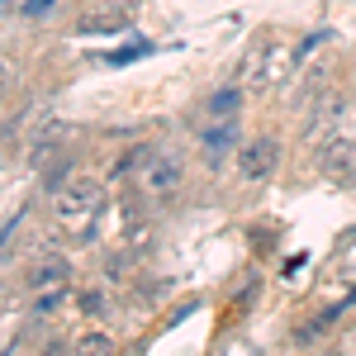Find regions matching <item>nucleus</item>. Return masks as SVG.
<instances>
[{"label":"nucleus","mask_w":356,"mask_h":356,"mask_svg":"<svg viewBox=\"0 0 356 356\" xmlns=\"http://www.w3.org/2000/svg\"><path fill=\"white\" fill-rule=\"evenodd\" d=\"M100 204H105V186L95 176H76L53 195V214L67 233L76 238H95V219H100Z\"/></svg>","instance_id":"nucleus-1"},{"label":"nucleus","mask_w":356,"mask_h":356,"mask_svg":"<svg viewBox=\"0 0 356 356\" xmlns=\"http://www.w3.org/2000/svg\"><path fill=\"white\" fill-rule=\"evenodd\" d=\"M181 181H186V166L176 162V157H166V152H152L143 162V171H138V195L147 204H166L171 195L181 191Z\"/></svg>","instance_id":"nucleus-2"},{"label":"nucleus","mask_w":356,"mask_h":356,"mask_svg":"<svg viewBox=\"0 0 356 356\" xmlns=\"http://www.w3.org/2000/svg\"><path fill=\"white\" fill-rule=\"evenodd\" d=\"M275 162H280V143L275 138H252L238 152V176L243 181H266V176H275Z\"/></svg>","instance_id":"nucleus-3"},{"label":"nucleus","mask_w":356,"mask_h":356,"mask_svg":"<svg viewBox=\"0 0 356 356\" xmlns=\"http://www.w3.org/2000/svg\"><path fill=\"white\" fill-rule=\"evenodd\" d=\"M24 280H29L33 295H43V290H67V285H72V261L57 257V252H43V257L29 266Z\"/></svg>","instance_id":"nucleus-4"},{"label":"nucleus","mask_w":356,"mask_h":356,"mask_svg":"<svg viewBox=\"0 0 356 356\" xmlns=\"http://www.w3.org/2000/svg\"><path fill=\"white\" fill-rule=\"evenodd\" d=\"M323 176L332 181H352L356 176V138H332L323 152Z\"/></svg>","instance_id":"nucleus-5"},{"label":"nucleus","mask_w":356,"mask_h":356,"mask_svg":"<svg viewBox=\"0 0 356 356\" xmlns=\"http://www.w3.org/2000/svg\"><path fill=\"white\" fill-rule=\"evenodd\" d=\"M233 143H238V124H233V119H214V124L200 134V147H204V157H209L214 166L233 152Z\"/></svg>","instance_id":"nucleus-6"},{"label":"nucleus","mask_w":356,"mask_h":356,"mask_svg":"<svg viewBox=\"0 0 356 356\" xmlns=\"http://www.w3.org/2000/svg\"><path fill=\"white\" fill-rule=\"evenodd\" d=\"M352 304H356V290H347V295H342L337 304H328V309H323L318 318H309V323H304V328L295 332V337H300V342H314V337H318V332H328L332 323H337V318H342V314L352 309Z\"/></svg>","instance_id":"nucleus-7"},{"label":"nucleus","mask_w":356,"mask_h":356,"mask_svg":"<svg viewBox=\"0 0 356 356\" xmlns=\"http://www.w3.org/2000/svg\"><path fill=\"white\" fill-rule=\"evenodd\" d=\"M72 356H114V337L105 328H86L72 342Z\"/></svg>","instance_id":"nucleus-8"},{"label":"nucleus","mask_w":356,"mask_h":356,"mask_svg":"<svg viewBox=\"0 0 356 356\" xmlns=\"http://www.w3.org/2000/svg\"><path fill=\"white\" fill-rule=\"evenodd\" d=\"M238 105H243V90H214L209 100H204V110H209V119H233L238 114Z\"/></svg>","instance_id":"nucleus-9"},{"label":"nucleus","mask_w":356,"mask_h":356,"mask_svg":"<svg viewBox=\"0 0 356 356\" xmlns=\"http://www.w3.org/2000/svg\"><path fill=\"white\" fill-rule=\"evenodd\" d=\"M76 309H81L86 318H105V314H110V295H105L100 285H90V290L76 295Z\"/></svg>","instance_id":"nucleus-10"},{"label":"nucleus","mask_w":356,"mask_h":356,"mask_svg":"<svg viewBox=\"0 0 356 356\" xmlns=\"http://www.w3.org/2000/svg\"><path fill=\"white\" fill-rule=\"evenodd\" d=\"M76 29H81V33H119L124 24H119V19H110V15H90V19H81Z\"/></svg>","instance_id":"nucleus-11"},{"label":"nucleus","mask_w":356,"mask_h":356,"mask_svg":"<svg viewBox=\"0 0 356 356\" xmlns=\"http://www.w3.org/2000/svg\"><path fill=\"white\" fill-rule=\"evenodd\" d=\"M143 53H147V43H129V48H119V53H105L100 62H105V67H124V62H134V57H143Z\"/></svg>","instance_id":"nucleus-12"},{"label":"nucleus","mask_w":356,"mask_h":356,"mask_svg":"<svg viewBox=\"0 0 356 356\" xmlns=\"http://www.w3.org/2000/svg\"><path fill=\"white\" fill-rule=\"evenodd\" d=\"M57 304H67V290H43V295H33V314H53Z\"/></svg>","instance_id":"nucleus-13"},{"label":"nucleus","mask_w":356,"mask_h":356,"mask_svg":"<svg viewBox=\"0 0 356 356\" xmlns=\"http://www.w3.org/2000/svg\"><path fill=\"white\" fill-rule=\"evenodd\" d=\"M19 219H24V209H15V214H5V223H0V247L10 243V233L19 228Z\"/></svg>","instance_id":"nucleus-14"},{"label":"nucleus","mask_w":356,"mask_h":356,"mask_svg":"<svg viewBox=\"0 0 356 356\" xmlns=\"http://www.w3.org/2000/svg\"><path fill=\"white\" fill-rule=\"evenodd\" d=\"M53 5H57V0H24V15H29V19H43Z\"/></svg>","instance_id":"nucleus-15"},{"label":"nucleus","mask_w":356,"mask_h":356,"mask_svg":"<svg viewBox=\"0 0 356 356\" xmlns=\"http://www.w3.org/2000/svg\"><path fill=\"white\" fill-rule=\"evenodd\" d=\"M5 5H10V0H0V10H5Z\"/></svg>","instance_id":"nucleus-16"}]
</instances>
